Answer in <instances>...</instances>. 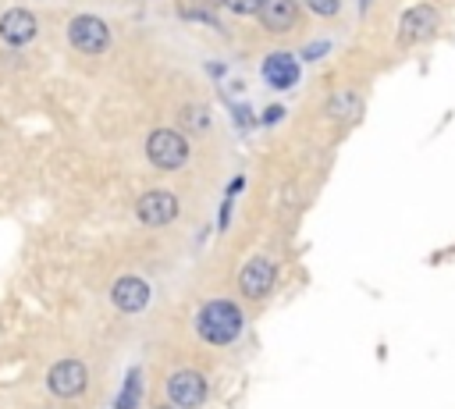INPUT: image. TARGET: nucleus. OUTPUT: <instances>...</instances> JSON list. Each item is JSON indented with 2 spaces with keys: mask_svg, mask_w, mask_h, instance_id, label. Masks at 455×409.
<instances>
[{
  "mask_svg": "<svg viewBox=\"0 0 455 409\" xmlns=\"http://www.w3.org/2000/svg\"><path fill=\"white\" fill-rule=\"evenodd\" d=\"M196 334L206 345H231L242 334V309L231 299H210L196 313Z\"/></svg>",
  "mask_w": 455,
  "mask_h": 409,
  "instance_id": "nucleus-1",
  "label": "nucleus"
},
{
  "mask_svg": "<svg viewBox=\"0 0 455 409\" xmlns=\"http://www.w3.org/2000/svg\"><path fill=\"white\" fill-rule=\"evenodd\" d=\"M146 160L156 171H178L188 164V139L178 128H153L146 135Z\"/></svg>",
  "mask_w": 455,
  "mask_h": 409,
  "instance_id": "nucleus-2",
  "label": "nucleus"
},
{
  "mask_svg": "<svg viewBox=\"0 0 455 409\" xmlns=\"http://www.w3.org/2000/svg\"><path fill=\"white\" fill-rule=\"evenodd\" d=\"M437 21H441V14H437L434 4H412V7L398 18V36H395L398 46L409 50V46L427 43V39L437 32Z\"/></svg>",
  "mask_w": 455,
  "mask_h": 409,
  "instance_id": "nucleus-3",
  "label": "nucleus"
},
{
  "mask_svg": "<svg viewBox=\"0 0 455 409\" xmlns=\"http://www.w3.org/2000/svg\"><path fill=\"white\" fill-rule=\"evenodd\" d=\"M68 43L78 53H103L110 46V28L100 14H75L68 25Z\"/></svg>",
  "mask_w": 455,
  "mask_h": 409,
  "instance_id": "nucleus-4",
  "label": "nucleus"
},
{
  "mask_svg": "<svg viewBox=\"0 0 455 409\" xmlns=\"http://www.w3.org/2000/svg\"><path fill=\"white\" fill-rule=\"evenodd\" d=\"M135 217L146 224V228H164L178 217V196L171 188H149L139 196L135 203Z\"/></svg>",
  "mask_w": 455,
  "mask_h": 409,
  "instance_id": "nucleus-5",
  "label": "nucleus"
},
{
  "mask_svg": "<svg viewBox=\"0 0 455 409\" xmlns=\"http://www.w3.org/2000/svg\"><path fill=\"white\" fill-rule=\"evenodd\" d=\"M89 384V370L82 359H57L46 373V388L57 395V398H78Z\"/></svg>",
  "mask_w": 455,
  "mask_h": 409,
  "instance_id": "nucleus-6",
  "label": "nucleus"
},
{
  "mask_svg": "<svg viewBox=\"0 0 455 409\" xmlns=\"http://www.w3.org/2000/svg\"><path fill=\"white\" fill-rule=\"evenodd\" d=\"M167 402L178 409H199L206 402V377L199 370H174L167 377Z\"/></svg>",
  "mask_w": 455,
  "mask_h": 409,
  "instance_id": "nucleus-7",
  "label": "nucleus"
},
{
  "mask_svg": "<svg viewBox=\"0 0 455 409\" xmlns=\"http://www.w3.org/2000/svg\"><path fill=\"white\" fill-rule=\"evenodd\" d=\"M274 281H277V267H274L267 256H252V260L238 270V288H242V295H245L249 302L267 299V292L274 288Z\"/></svg>",
  "mask_w": 455,
  "mask_h": 409,
  "instance_id": "nucleus-8",
  "label": "nucleus"
},
{
  "mask_svg": "<svg viewBox=\"0 0 455 409\" xmlns=\"http://www.w3.org/2000/svg\"><path fill=\"white\" fill-rule=\"evenodd\" d=\"M256 18H259L263 32H270V36H288V32L299 28L302 11H299V0H259Z\"/></svg>",
  "mask_w": 455,
  "mask_h": 409,
  "instance_id": "nucleus-9",
  "label": "nucleus"
},
{
  "mask_svg": "<svg viewBox=\"0 0 455 409\" xmlns=\"http://www.w3.org/2000/svg\"><path fill=\"white\" fill-rule=\"evenodd\" d=\"M36 28H39V21H36V14L28 7H7L0 14V39L7 46H25L36 36Z\"/></svg>",
  "mask_w": 455,
  "mask_h": 409,
  "instance_id": "nucleus-10",
  "label": "nucleus"
},
{
  "mask_svg": "<svg viewBox=\"0 0 455 409\" xmlns=\"http://www.w3.org/2000/svg\"><path fill=\"white\" fill-rule=\"evenodd\" d=\"M110 299H114V306L121 313H142L146 302H149V285L142 277H135V274H124V277L114 281Z\"/></svg>",
  "mask_w": 455,
  "mask_h": 409,
  "instance_id": "nucleus-11",
  "label": "nucleus"
},
{
  "mask_svg": "<svg viewBox=\"0 0 455 409\" xmlns=\"http://www.w3.org/2000/svg\"><path fill=\"white\" fill-rule=\"evenodd\" d=\"M263 78L274 85V89H291L295 85V78H299V64H295V57L291 53H270L267 60H263Z\"/></svg>",
  "mask_w": 455,
  "mask_h": 409,
  "instance_id": "nucleus-12",
  "label": "nucleus"
},
{
  "mask_svg": "<svg viewBox=\"0 0 455 409\" xmlns=\"http://www.w3.org/2000/svg\"><path fill=\"white\" fill-rule=\"evenodd\" d=\"M359 107H363V100H359V92H352V89H341V92H334V96L327 100V114H331V117H355Z\"/></svg>",
  "mask_w": 455,
  "mask_h": 409,
  "instance_id": "nucleus-13",
  "label": "nucleus"
},
{
  "mask_svg": "<svg viewBox=\"0 0 455 409\" xmlns=\"http://www.w3.org/2000/svg\"><path fill=\"white\" fill-rule=\"evenodd\" d=\"M139 398H142V370L135 366V370H128V377H124V388H121V395H117V409H135Z\"/></svg>",
  "mask_w": 455,
  "mask_h": 409,
  "instance_id": "nucleus-14",
  "label": "nucleus"
},
{
  "mask_svg": "<svg viewBox=\"0 0 455 409\" xmlns=\"http://www.w3.org/2000/svg\"><path fill=\"white\" fill-rule=\"evenodd\" d=\"M213 4L220 0H178V11L188 21H213Z\"/></svg>",
  "mask_w": 455,
  "mask_h": 409,
  "instance_id": "nucleus-15",
  "label": "nucleus"
},
{
  "mask_svg": "<svg viewBox=\"0 0 455 409\" xmlns=\"http://www.w3.org/2000/svg\"><path fill=\"white\" fill-rule=\"evenodd\" d=\"M313 14H320V18H334L338 14V7H341V0H302Z\"/></svg>",
  "mask_w": 455,
  "mask_h": 409,
  "instance_id": "nucleus-16",
  "label": "nucleus"
},
{
  "mask_svg": "<svg viewBox=\"0 0 455 409\" xmlns=\"http://www.w3.org/2000/svg\"><path fill=\"white\" fill-rule=\"evenodd\" d=\"M181 121H185L188 128H206V124H210V117H206L203 103H199V110H196V107H185V110H181Z\"/></svg>",
  "mask_w": 455,
  "mask_h": 409,
  "instance_id": "nucleus-17",
  "label": "nucleus"
},
{
  "mask_svg": "<svg viewBox=\"0 0 455 409\" xmlns=\"http://www.w3.org/2000/svg\"><path fill=\"white\" fill-rule=\"evenodd\" d=\"M220 7H228L231 14H256L259 0H220Z\"/></svg>",
  "mask_w": 455,
  "mask_h": 409,
  "instance_id": "nucleus-18",
  "label": "nucleus"
},
{
  "mask_svg": "<svg viewBox=\"0 0 455 409\" xmlns=\"http://www.w3.org/2000/svg\"><path fill=\"white\" fill-rule=\"evenodd\" d=\"M156 409H178V405H171V402H167V405H156Z\"/></svg>",
  "mask_w": 455,
  "mask_h": 409,
  "instance_id": "nucleus-19",
  "label": "nucleus"
}]
</instances>
